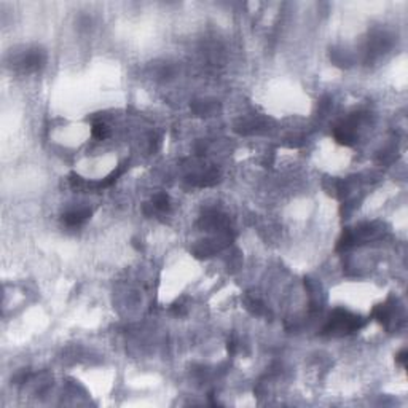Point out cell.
<instances>
[{
  "label": "cell",
  "instance_id": "1",
  "mask_svg": "<svg viewBox=\"0 0 408 408\" xmlns=\"http://www.w3.org/2000/svg\"><path fill=\"white\" fill-rule=\"evenodd\" d=\"M364 325L365 322L359 316L351 314L344 309H337L330 317L329 324L325 325L324 332L329 333V335H348V333L362 329Z\"/></svg>",
  "mask_w": 408,
  "mask_h": 408
},
{
  "label": "cell",
  "instance_id": "2",
  "mask_svg": "<svg viewBox=\"0 0 408 408\" xmlns=\"http://www.w3.org/2000/svg\"><path fill=\"white\" fill-rule=\"evenodd\" d=\"M45 63V54L40 50H31L26 51L21 58H19L18 64L23 70L26 72H32L37 70L38 67H42V64Z\"/></svg>",
  "mask_w": 408,
  "mask_h": 408
},
{
  "label": "cell",
  "instance_id": "3",
  "mask_svg": "<svg viewBox=\"0 0 408 408\" xmlns=\"http://www.w3.org/2000/svg\"><path fill=\"white\" fill-rule=\"evenodd\" d=\"M91 217V210L90 209H80V210H70L63 215V220L66 225L69 227H78L81 225L85 220H88Z\"/></svg>",
  "mask_w": 408,
  "mask_h": 408
},
{
  "label": "cell",
  "instance_id": "4",
  "mask_svg": "<svg viewBox=\"0 0 408 408\" xmlns=\"http://www.w3.org/2000/svg\"><path fill=\"white\" fill-rule=\"evenodd\" d=\"M91 133H93V137H96L98 140H104V139L107 137V136H108V128H107L105 123H102V121H98V123L93 125Z\"/></svg>",
  "mask_w": 408,
  "mask_h": 408
},
{
  "label": "cell",
  "instance_id": "5",
  "mask_svg": "<svg viewBox=\"0 0 408 408\" xmlns=\"http://www.w3.org/2000/svg\"><path fill=\"white\" fill-rule=\"evenodd\" d=\"M152 206H153L155 209H158V210H168V209H169V198H168V196H166L165 193L156 195Z\"/></svg>",
  "mask_w": 408,
  "mask_h": 408
},
{
  "label": "cell",
  "instance_id": "6",
  "mask_svg": "<svg viewBox=\"0 0 408 408\" xmlns=\"http://www.w3.org/2000/svg\"><path fill=\"white\" fill-rule=\"evenodd\" d=\"M397 362L402 365V367H405L407 365V349H402L397 354Z\"/></svg>",
  "mask_w": 408,
  "mask_h": 408
}]
</instances>
